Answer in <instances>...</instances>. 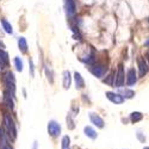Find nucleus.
<instances>
[{
  "mask_svg": "<svg viewBox=\"0 0 149 149\" xmlns=\"http://www.w3.org/2000/svg\"><path fill=\"white\" fill-rule=\"evenodd\" d=\"M137 81V75H136V70L134 68H130L128 70V74H127V85L128 86H132L136 84Z\"/></svg>",
  "mask_w": 149,
  "mask_h": 149,
  "instance_id": "obj_7",
  "label": "nucleus"
},
{
  "mask_svg": "<svg viewBox=\"0 0 149 149\" xmlns=\"http://www.w3.org/2000/svg\"><path fill=\"white\" fill-rule=\"evenodd\" d=\"M124 82H125V75H124V68H123V65L120 63L118 66V70H117V74H116V77H115V87H123L124 86Z\"/></svg>",
  "mask_w": 149,
  "mask_h": 149,
  "instance_id": "obj_3",
  "label": "nucleus"
},
{
  "mask_svg": "<svg viewBox=\"0 0 149 149\" xmlns=\"http://www.w3.org/2000/svg\"><path fill=\"white\" fill-rule=\"evenodd\" d=\"M18 48H19L20 53H23V54H25L28 52V42L25 40V37H19V40H18Z\"/></svg>",
  "mask_w": 149,
  "mask_h": 149,
  "instance_id": "obj_12",
  "label": "nucleus"
},
{
  "mask_svg": "<svg viewBox=\"0 0 149 149\" xmlns=\"http://www.w3.org/2000/svg\"><path fill=\"white\" fill-rule=\"evenodd\" d=\"M66 120H67V127H68V129H69V130H73L74 128H75V124H74V120H73V118H72L70 113H69V115H67Z\"/></svg>",
  "mask_w": 149,
  "mask_h": 149,
  "instance_id": "obj_20",
  "label": "nucleus"
},
{
  "mask_svg": "<svg viewBox=\"0 0 149 149\" xmlns=\"http://www.w3.org/2000/svg\"><path fill=\"white\" fill-rule=\"evenodd\" d=\"M134 95H135V92L132 90H125V91H124V97L128 98V99L134 98Z\"/></svg>",
  "mask_w": 149,
  "mask_h": 149,
  "instance_id": "obj_23",
  "label": "nucleus"
},
{
  "mask_svg": "<svg viewBox=\"0 0 149 149\" xmlns=\"http://www.w3.org/2000/svg\"><path fill=\"white\" fill-rule=\"evenodd\" d=\"M90 70L95 78H103L104 74H105V67L102 65H94L91 67Z\"/></svg>",
  "mask_w": 149,
  "mask_h": 149,
  "instance_id": "obj_6",
  "label": "nucleus"
},
{
  "mask_svg": "<svg viewBox=\"0 0 149 149\" xmlns=\"http://www.w3.org/2000/svg\"><path fill=\"white\" fill-rule=\"evenodd\" d=\"M70 82H72V77L69 70H65L63 72V87L67 90L70 87Z\"/></svg>",
  "mask_w": 149,
  "mask_h": 149,
  "instance_id": "obj_14",
  "label": "nucleus"
},
{
  "mask_svg": "<svg viewBox=\"0 0 149 149\" xmlns=\"http://www.w3.org/2000/svg\"><path fill=\"white\" fill-rule=\"evenodd\" d=\"M143 149H149V148H148V147H144V148H143Z\"/></svg>",
  "mask_w": 149,
  "mask_h": 149,
  "instance_id": "obj_31",
  "label": "nucleus"
},
{
  "mask_svg": "<svg viewBox=\"0 0 149 149\" xmlns=\"http://www.w3.org/2000/svg\"><path fill=\"white\" fill-rule=\"evenodd\" d=\"M0 147H1V149H13V148H12V147L6 142L5 139H1V144H0Z\"/></svg>",
  "mask_w": 149,
  "mask_h": 149,
  "instance_id": "obj_24",
  "label": "nucleus"
},
{
  "mask_svg": "<svg viewBox=\"0 0 149 149\" xmlns=\"http://www.w3.org/2000/svg\"><path fill=\"white\" fill-rule=\"evenodd\" d=\"M5 67H6V66H5L4 63H3V62H1V61H0V73H1V72L4 70V68H5Z\"/></svg>",
  "mask_w": 149,
  "mask_h": 149,
  "instance_id": "obj_28",
  "label": "nucleus"
},
{
  "mask_svg": "<svg viewBox=\"0 0 149 149\" xmlns=\"http://www.w3.org/2000/svg\"><path fill=\"white\" fill-rule=\"evenodd\" d=\"M4 124H5V128L8 132V135L11 136L12 139H16L17 137V128H16V124L12 119V117L10 115H5L4 116Z\"/></svg>",
  "mask_w": 149,
  "mask_h": 149,
  "instance_id": "obj_1",
  "label": "nucleus"
},
{
  "mask_svg": "<svg viewBox=\"0 0 149 149\" xmlns=\"http://www.w3.org/2000/svg\"><path fill=\"white\" fill-rule=\"evenodd\" d=\"M45 74H47L48 80L50 81V82H53L54 79H53V72H52V69H50V68H48V67H45Z\"/></svg>",
  "mask_w": 149,
  "mask_h": 149,
  "instance_id": "obj_21",
  "label": "nucleus"
},
{
  "mask_svg": "<svg viewBox=\"0 0 149 149\" xmlns=\"http://www.w3.org/2000/svg\"><path fill=\"white\" fill-rule=\"evenodd\" d=\"M113 79H115L113 73H111V74H109L107 79H105V80H104V82H105V84H107V85H110V86H112V85H113V82H112V80H113Z\"/></svg>",
  "mask_w": 149,
  "mask_h": 149,
  "instance_id": "obj_22",
  "label": "nucleus"
},
{
  "mask_svg": "<svg viewBox=\"0 0 149 149\" xmlns=\"http://www.w3.org/2000/svg\"><path fill=\"white\" fill-rule=\"evenodd\" d=\"M74 80H75V86H77V90H82L85 87V80L82 78V75L79 72L74 73Z\"/></svg>",
  "mask_w": 149,
  "mask_h": 149,
  "instance_id": "obj_9",
  "label": "nucleus"
},
{
  "mask_svg": "<svg viewBox=\"0 0 149 149\" xmlns=\"http://www.w3.org/2000/svg\"><path fill=\"white\" fill-rule=\"evenodd\" d=\"M48 134L52 137H58L61 135V125L56 120H50L48 123Z\"/></svg>",
  "mask_w": 149,
  "mask_h": 149,
  "instance_id": "obj_2",
  "label": "nucleus"
},
{
  "mask_svg": "<svg viewBox=\"0 0 149 149\" xmlns=\"http://www.w3.org/2000/svg\"><path fill=\"white\" fill-rule=\"evenodd\" d=\"M4 48H5V44L1 41H0V49H3V50H4Z\"/></svg>",
  "mask_w": 149,
  "mask_h": 149,
  "instance_id": "obj_30",
  "label": "nucleus"
},
{
  "mask_svg": "<svg viewBox=\"0 0 149 149\" xmlns=\"http://www.w3.org/2000/svg\"><path fill=\"white\" fill-rule=\"evenodd\" d=\"M137 137L140 139V141H141V142H144V140H146V139L143 137V136L141 135V131H139V132H137Z\"/></svg>",
  "mask_w": 149,
  "mask_h": 149,
  "instance_id": "obj_27",
  "label": "nucleus"
},
{
  "mask_svg": "<svg viewBox=\"0 0 149 149\" xmlns=\"http://www.w3.org/2000/svg\"><path fill=\"white\" fill-rule=\"evenodd\" d=\"M0 23H1V25H3V28H4V30H5L6 33H10V35L13 33V29H12V25H11V24H10L6 19L3 18L1 20H0Z\"/></svg>",
  "mask_w": 149,
  "mask_h": 149,
  "instance_id": "obj_15",
  "label": "nucleus"
},
{
  "mask_svg": "<svg viewBox=\"0 0 149 149\" xmlns=\"http://www.w3.org/2000/svg\"><path fill=\"white\" fill-rule=\"evenodd\" d=\"M0 61H1L5 66L8 65V55H7V53H5L3 50V49H0Z\"/></svg>",
  "mask_w": 149,
  "mask_h": 149,
  "instance_id": "obj_18",
  "label": "nucleus"
},
{
  "mask_svg": "<svg viewBox=\"0 0 149 149\" xmlns=\"http://www.w3.org/2000/svg\"><path fill=\"white\" fill-rule=\"evenodd\" d=\"M37 147H38V142L35 141L33 142V146H32V149H37Z\"/></svg>",
  "mask_w": 149,
  "mask_h": 149,
  "instance_id": "obj_29",
  "label": "nucleus"
},
{
  "mask_svg": "<svg viewBox=\"0 0 149 149\" xmlns=\"http://www.w3.org/2000/svg\"><path fill=\"white\" fill-rule=\"evenodd\" d=\"M4 103L6 104L7 107H10V109H15L13 95H12L8 91H5V92H4Z\"/></svg>",
  "mask_w": 149,
  "mask_h": 149,
  "instance_id": "obj_10",
  "label": "nucleus"
},
{
  "mask_svg": "<svg viewBox=\"0 0 149 149\" xmlns=\"http://www.w3.org/2000/svg\"><path fill=\"white\" fill-rule=\"evenodd\" d=\"M139 69H140V77H144L148 72V63L143 60H139Z\"/></svg>",
  "mask_w": 149,
  "mask_h": 149,
  "instance_id": "obj_11",
  "label": "nucleus"
},
{
  "mask_svg": "<svg viewBox=\"0 0 149 149\" xmlns=\"http://www.w3.org/2000/svg\"><path fill=\"white\" fill-rule=\"evenodd\" d=\"M90 120H91L92 124H94V125H95L97 128H99V129H103V128L105 127L104 119H103L100 116H99V115L94 113V112H91V113H90Z\"/></svg>",
  "mask_w": 149,
  "mask_h": 149,
  "instance_id": "obj_4",
  "label": "nucleus"
},
{
  "mask_svg": "<svg viewBox=\"0 0 149 149\" xmlns=\"http://www.w3.org/2000/svg\"><path fill=\"white\" fill-rule=\"evenodd\" d=\"M142 119H143V115L141 112H137V111H136V112H132L130 115V120L132 123H137V122H140Z\"/></svg>",
  "mask_w": 149,
  "mask_h": 149,
  "instance_id": "obj_16",
  "label": "nucleus"
},
{
  "mask_svg": "<svg viewBox=\"0 0 149 149\" xmlns=\"http://www.w3.org/2000/svg\"><path fill=\"white\" fill-rule=\"evenodd\" d=\"M84 132H85V135L87 136V137H90L91 140H95V139L98 137V134H97L95 130H94L93 128H91V127H85V128H84Z\"/></svg>",
  "mask_w": 149,
  "mask_h": 149,
  "instance_id": "obj_13",
  "label": "nucleus"
},
{
  "mask_svg": "<svg viewBox=\"0 0 149 149\" xmlns=\"http://www.w3.org/2000/svg\"><path fill=\"white\" fill-rule=\"evenodd\" d=\"M61 148L62 149H69V147H70V137L68 135H66V136H63L62 137V141H61Z\"/></svg>",
  "mask_w": 149,
  "mask_h": 149,
  "instance_id": "obj_17",
  "label": "nucleus"
},
{
  "mask_svg": "<svg viewBox=\"0 0 149 149\" xmlns=\"http://www.w3.org/2000/svg\"><path fill=\"white\" fill-rule=\"evenodd\" d=\"M15 66H16V69L18 72H23V61L19 58V57H15Z\"/></svg>",
  "mask_w": 149,
  "mask_h": 149,
  "instance_id": "obj_19",
  "label": "nucleus"
},
{
  "mask_svg": "<svg viewBox=\"0 0 149 149\" xmlns=\"http://www.w3.org/2000/svg\"><path fill=\"white\" fill-rule=\"evenodd\" d=\"M106 98L109 99L110 102H112L113 104L118 105V104H123L124 103V97L118 94V93H113V92H106L105 93Z\"/></svg>",
  "mask_w": 149,
  "mask_h": 149,
  "instance_id": "obj_5",
  "label": "nucleus"
},
{
  "mask_svg": "<svg viewBox=\"0 0 149 149\" xmlns=\"http://www.w3.org/2000/svg\"><path fill=\"white\" fill-rule=\"evenodd\" d=\"M66 11L69 16H73L77 12V3L75 0H66Z\"/></svg>",
  "mask_w": 149,
  "mask_h": 149,
  "instance_id": "obj_8",
  "label": "nucleus"
},
{
  "mask_svg": "<svg viewBox=\"0 0 149 149\" xmlns=\"http://www.w3.org/2000/svg\"><path fill=\"white\" fill-rule=\"evenodd\" d=\"M0 139H5V131L1 127H0Z\"/></svg>",
  "mask_w": 149,
  "mask_h": 149,
  "instance_id": "obj_26",
  "label": "nucleus"
},
{
  "mask_svg": "<svg viewBox=\"0 0 149 149\" xmlns=\"http://www.w3.org/2000/svg\"><path fill=\"white\" fill-rule=\"evenodd\" d=\"M29 65H30V74H31V77H33L35 75V67H33V62L31 58L29 60Z\"/></svg>",
  "mask_w": 149,
  "mask_h": 149,
  "instance_id": "obj_25",
  "label": "nucleus"
}]
</instances>
